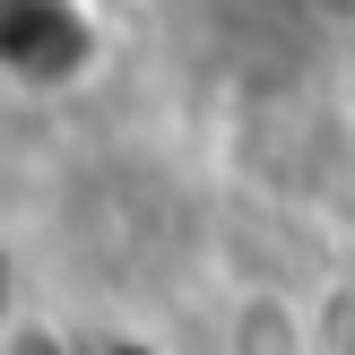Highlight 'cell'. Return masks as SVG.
I'll list each match as a JSON object with an SVG mask.
<instances>
[{"mask_svg": "<svg viewBox=\"0 0 355 355\" xmlns=\"http://www.w3.org/2000/svg\"><path fill=\"white\" fill-rule=\"evenodd\" d=\"M104 52V17L87 0H0V78L9 87H78Z\"/></svg>", "mask_w": 355, "mask_h": 355, "instance_id": "cell-1", "label": "cell"}]
</instances>
